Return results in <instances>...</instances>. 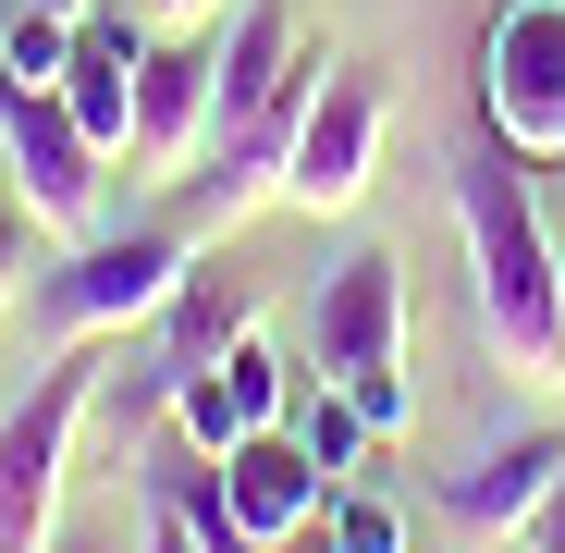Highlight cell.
<instances>
[{
  "label": "cell",
  "mask_w": 565,
  "mask_h": 553,
  "mask_svg": "<svg viewBox=\"0 0 565 553\" xmlns=\"http://www.w3.org/2000/svg\"><path fill=\"white\" fill-rule=\"evenodd\" d=\"M455 222H467V296H480L492 357L516 369L529 394H565V258L541 234L529 160L504 136H480V148L455 160Z\"/></svg>",
  "instance_id": "6da1fadb"
},
{
  "label": "cell",
  "mask_w": 565,
  "mask_h": 553,
  "mask_svg": "<svg viewBox=\"0 0 565 553\" xmlns=\"http://www.w3.org/2000/svg\"><path fill=\"white\" fill-rule=\"evenodd\" d=\"M99 382H111V357L62 344L25 382V406L0 418V553H38L62 529V468H74V430L99 418Z\"/></svg>",
  "instance_id": "7a4b0ae2"
},
{
  "label": "cell",
  "mask_w": 565,
  "mask_h": 553,
  "mask_svg": "<svg viewBox=\"0 0 565 553\" xmlns=\"http://www.w3.org/2000/svg\"><path fill=\"white\" fill-rule=\"evenodd\" d=\"M198 270V222H136V234H86L50 284H38V320L62 332V344H111V332H136V320H160L172 308V284Z\"/></svg>",
  "instance_id": "3957f363"
},
{
  "label": "cell",
  "mask_w": 565,
  "mask_h": 553,
  "mask_svg": "<svg viewBox=\"0 0 565 553\" xmlns=\"http://www.w3.org/2000/svg\"><path fill=\"white\" fill-rule=\"evenodd\" d=\"M480 136L529 172H565V0H504L480 25Z\"/></svg>",
  "instance_id": "277c9868"
},
{
  "label": "cell",
  "mask_w": 565,
  "mask_h": 553,
  "mask_svg": "<svg viewBox=\"0 0 565 553\" xmlns=\"http://www.w3.org/2000/svg\"><path fill=\"white\" fill-rule=\"evenodd\" d=\"M0 160H13L38 234H62V246L99 234V172H111V148L62 111V86H0Z\"/></svg>",
  "instance_id": "5b68a950"
},
{
  "label": "cell",
  "mask_w": 565,
  "mask_h": 553,
  "mask_svg": "<svg viewBox=\"0 0 565 553\" xmlns=\"http://www.w3.org/2000/svg\"><path fill=\"white\" fill-rule=\"evenodd\" d=\"M369 172H382V74L369 62H332L320 99L296 111V148H282V198L296 210H356Z\"/></svg>",
  "instance_id": "8992f818"
},
{
  "label": "cell",
  "mask_w": 565,
  "mask_h": 553,
  "mask_svg": "<svg viewBox=\"0 0 565 553\" xmlns=\"http://www.w3.org/2000/svg\"><path fill=\"white\" fill-rule=\"evenodd\" d=\"M406 357V258L394 246H356L320 270L308 296V369L320 382H356V369H394Z\"/></svg>",
  "instance_id": "52a82bcc"
},
{
  "label": "cell",
  "mask_w": 565,
  "mask_h": 553,
  "mask_svg": "<svg viewBox=\"0 0 565 553\" xmlns=\"http://www.w3.org/2000/svg\"><path fill=\"white\" fill-rule=\"evenodd\" d=\"M332 468L296 443V430H246L234 455H222V504H234V529L258 541V553H308L320 541V517H332Z\"/></svg>",
  "instance_id": "ba28073f"
},
{
  "label": "cell",
  "mask_w": 565,
  "mask_h": 553,
  "mask_svg": "<svg viewBox=\"0 0 565 553\" xmlns=\"http://www.w3.org/2000/svg\"><path fill=\"white\" fill-rule=\"evenodd\" d=\"M282 418H296V369H282V344H258V332L172 394V443H198V455H234L246 430H282Z\"/></svg>",
  "instance_id": "9c48e42d"
},
{
  "label": "cell",
  "mask_w": 565,
  "mask_h": 553,
  "mask_svg": "<svg viewBox=\"0 0 565 553\" xmlns=\"http://www.w3.org/2000/svg\"><path fill=\"white\" fill-rule=\"evenodd\" d=\"M553 480H565V418H553V430H516V443H480V455L443 480V517L504 541V529H529V517L553 504Z\"/></svg>",
  "instance_id": "30bf717a"
},
{
  "label": "cell",
  "mask_w": 565,
  "mask_h": 553,
  "mask_svg": "<svg viewBox=\"0 0 565 553\" xmlns=\"http://www.w3.org/2000/svg\"><path fill=\"white\" fill-rule=\"evenodd\" d=\"M136 74H148V25L136 13H86L74 25V62H62V111L99 136L111 160L136 148Z\"/></svg>",
  "instance_id": "8fae6325"
},
{
  "label": "cell",
  "mask_w": 565,
  "mask_h": 553,
  "mask_svg": "<svg viewBox=\"0 0 565 553\" xmlns=\"http://www.w3.org/2000/svg\"><path fill=\"white\" fill-rule=\"evenodd\" d=\"M210 62H222V38H148V74H136V148H148V160H184V172H198Z\"/></svg>",
  "instance_id": "7c38bea8"
},
{
  "label": "cell",
  "mask_w": 565,
  "mask_h": 553,
  "mask_svg": "<svg viewBox=\"0 0 565 553\" xmlns=\"http://www.w3.org/2000/svg\"><path fill=\"white\" fill-rule=\"evenodd\" d=\"M74 25H86V13H38V0H13V13H0V86H62Z\"/></svg>",
  "instance_id": "4fadbf2b"
},
{
  "label": "cell",
  "mask_w": 565,
  "mask_h": 553,
  "mask_svg": "<svg viewBox=\"0 0 565 553\" xmlns=\"http://www.w3.org/2000/svg\"><path fill=\"white\" fill-rule=\"evenodd\" d=\"M282 430H296V443L320 455V468H332V480L369 455V418H356V394H344V382H296V418H282Z\"/></svg>",
  "instance_id": "5bb4252c"
},
{
  "label": "cell",
  "mask_w": 565,
  "mask_h": 553,
  "mask_svg": "<svg viewBox=\"0 0 565 553\" xmlns=\"http://www.w3.org/2000/svg\"><path fill=\"white\" fill-rule=\"evenodd\" d=\"M320 553H406V517H394L382 492H332V517H320Z\"/></svg>",
  "instance_id": "9a60e30c"
},
{
  "label": "cell",
  "mask_w": 565,
  "mask_h": 553,
  "mask_svg": "<svg viewBox=\"0 0 565 553\" xmlns=\"http://www.w3.org/2000/svg\"><path fill=\"white\" fill-rule=\"evenodd\" d=\"M344 394H356V418H369V443H394V430H406V357H394V369H356Z\"/></svg>",
  "instance_id": "2e32d148"
},
{
  "label": "cell",
  "mask_w": 565,
  "mask_h": 553,
  "mask_svg": "<svg viewBox=\"0 0 565 553\" xmlns=\"http://www.w3.org/2000/svg\"><path fill=\"white\" fill-rule=\"evenodd\" d=\"M124 13H136L148 38H210V25L234 13V0H124Z\"/></svg>",
  "instance_id": "e0dca14e"
},
{
  "label": "cell",
  "mask_w": 565,
  "mask_h": 553,
  "mask_svg": "<svg viewBox=\"0 0 565 553\" xmlns=\"http://www.w3.org/2000/svg\"><path fill=\"white\" fill-rule=\"evenodd\" d=\"M136 553H210V541L184 529V504H172V492H148V517H136Z\"/></svg>",
  "instance_id": "ac0fdd59"
},
{
  "label": "cell",
  "mask_w": 565,
  "mask_h": 553,
  "mask_svg": "<svg viewBox=\"0 0 565 553\" xmlns=\"http://www.w3.org/2000/svg\"><path fill=\"white\" fill-rule=\"evenodd\" d=\"M13 296H25V210L0 198V320H13Z\"/></svg>",
  "instance_id": "d6986e66"
},
{
  "label": "cell",
  "mask_w": 565,
  "mask_h": 553,
  "mask_svg": "<svg viewBox=\"0 0 565 553\" xmlns=\"http://www.w3.org/2000/svg\"><path fill=\"white\" fill-rule=\"evenodd\" d=\"M38 553H124V541H111V529H99V517H62V529H50V541H38Z\"/></svg>",
  "instance_id": "ffe728a7"
},
{
  "label": "cell",
  "mask_w": 565,
  "mask_h": 553,
  "mask_svg": "<svg viewBox=\"0 0 565 553\" xmlns=\"http://www.w3.org/2000/svg\"><path fill=\"white\" fill-rule=\"evenodd\" d=\"M529 541H541V553H565V480H553V504L529 517Z\"/></svg>",
  "instance_id": "44dd1931"
},
{
  "label": "cell",
  "mask_w": 565,
  "mask_h": 553,
  "mask_svg": "<svg viewBox=\"0 0 565 553\" xmlns=\"http://www.w3.org/2000/svg\"><path fill=\"white\" fill-rule=\"evenodd\" d=\"M38 13H86V0H38Z\"/></svg>",
  "instance_id": "7402d4cb"
},
{
  "label": "cell",
  "mask_w": 565,
  "mask_h": 553,
  "mask_svg": "<svg viewBox=\"0 0 565 553\" xmlns=\"http://www.w3.org/2000/svg\"><path fill=\"white\" fill-rule=\"evenodd\" d=\"M516 553H541V541H516Z\"/></svg>",
  "instance_id": "603a6c76"
}]
</instances>
